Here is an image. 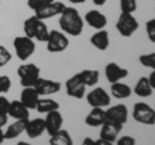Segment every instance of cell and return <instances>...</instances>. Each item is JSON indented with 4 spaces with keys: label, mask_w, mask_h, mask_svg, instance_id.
<instances>
[{
    "label": "cell",
    "mask_w": 155,
    "mask_h": 145,
    "mask_svg": "<svg viewBox=\"0 0 155 145\" xmlns=\"http://www.w3.org/2000/svg\"><path fill=\"white\" fill-rule=\"evenodd\" d=\"M60 27L67 35L79 36L83 32L84 20L81 18L80 13L74 7H66L64 12L60 14Z\"/></svg>",
    "instance_id": "6da1fadb"
},
{
    "label": "cell",
    "mask_w": 155,
    "mask_h": 145,
    "mask_svg": "<svg viewBox=\"0 0 155 145\" xmlns=\"http://www.w3.org/2000/svg\"><path fill=\"white\" fill-rule=\"evenodd\" d=\"M123 130V124L115 123L113 120L106 119L104 124L101 126L100 131V139L96 140L94 144H113L116 141L119 133Z\"/></svg>",
    "instance_id": "7a4b0ae2"
},
{
    "label": "cell",
    "mask_w": 155,
    "mask_h": 145,
    "mask_svg": "<svg viewBox=\"0 0 155 145\" xmlns=\"http://www.w3.org/2000/svg\"><path fill=\"white\" fill-rule=\"evenodd\" d=\"M17 74L22 87H34L40 78V69L35 64H22L18 66Z\"/></svg>",
    "instance_id": "3957f363"
},
{
    "label": "cell",
    "mask_w": 155,
    "mask_h": 145,
    "mask_svg": "<svg viewBox=\"0 0 155 145\" xmlns=\"http://www.w3.org/2000/svg\"><path fill=\"white\" fill-rule=\"evenodd\" d=\"M13 47L16 51V56L21 61H27L35 52V42L32 38H28L26 35L14 38Z\"/></svg>",
    "instance_id": "277c9868"
},
{
    "label": "cell",
    "mask_w": 155,
    "mask_h": 145,
    "mask_svg": "<svg viewBox=\"0 0 155 145\" xmlns=\"http://www.w3.org/2000/svg\"><path fill=\"white\" fill-rule=\"evenodd\" d=\"M118 32L124 38H130L138 29V21L136 20L133 13H120L118 21L115 23Z\"/></svg>",
    "instance_id": "5b68a950"
},
{
    "label": "cell",
    "mask_w": 155,
    "mask_h": 145,
    "mask_svg": "<svg viewBox=\"0 0 155 145\" xmlns=\"http://www.w3.org/2000/svg\"><path fill=\"white\" fill-rule=\"evenodd\" d=\"M132 117L136 122L141 124H155V110L146 103H136L132 110Z\"/></svg>",
    "instance_id": "8992f818"
},
{
    "label": "cell",
    "mask_w": 155,
    "mask_h": 145,
    "mask_svg": "<svg viewBox=\"0 0 155 145\" xmlns=\"http://www.w3.org/2000/svg\"><path fill=\"white\" fill-rule=\"evenodd\" d=\"M47 49L51 53L64 52L69 47V39L64 31L49 30V35L47 39Z\"/></svg>",
    "instance_id": "52a82bcc"
},
{
    "label": "cell",
    "mask_w": 155,
    "mask_h": 145,
    "mask_svg": "<svg viewBox=\"0 0 155 145\" xmlns=\"http://www.w3.org/2000/svg\"><path fill=\"white\" fill-rule=\"evenodd\" d=\"M87 101L92 108H105V106H109L111 103V97L107 93V91L102 87H96L88 92L87 95Z\"/></svg>",
    "instance_id": "ba28073f"
},
{
    "label": "cell",
    "mask_w": 155,
    "mask_h": 145,
    "mask_svg": "<svg viewBox=\"0 0 155 145\" xmlns=\"http://www.w3.org/2000/svg\"><path fill=\"white\" fill-rule=\"evenodd\" d=\"M66 93L70 96V97H74L78 100H81L85 96V89L87 86L81 82L78 75H72L71 78H69L66 80Z\"/></svg>",
    "instance_id": "9c48e42d"
},
{
    "label": "cell",
    "mask_w": 155,
    "mask_h": 145,
    "mask_svg": "<svg viewBox=\"0 0 155 145\" xmlns=\"http://www.w3.org/2000/svg\"><path fill=\"white\" fill-rule=\"evenodd\" d=\"M44 122H45V131L48 132L49 136L54 135L57 131H60L62 128V124H64V118H62V114L60 113V109L47 113Z\"/></svg>",
    "instance_id": "30bf717a"
},
{
    "label": "cell",
    "mask_w": 155,
    "mask_h": 145,
    "mask_svg": "<svg viewBox=\"0 0 155 145\" xmlns=\"http://www.w3.org/2000/svg\"><path fill=\"white\" fill-rule=\"evenodd\" d=\"M34 88L40 96H47V95H53L61 91V83L57 80L52 79H45V78H39L36 83L34 84Z\"/></svg>",
    "instance_id": "8fae6325"
},
{
    "label": "cell",
    "mask_w": 155,
    "mask_h": 145,
    "mask_svg": "<svg viewBox=\"0 0 155 145\" xmlns=\"http://www.w3.org/2000/svg\"><path fill=\"white\" fill-rule=\"evenodd\" d=\"M66 8V5L62 2H52L48 5L43 7L41 9L35 12V16L39 18V20H48V18H52L54 16H60V14L64 12V9Z\"/></svg>",
    "instance_id": "7c38bea8"
},
{
    "label": "cell",
    "mask_w": 155,
    "mask_h": 145,
    "mask_svg": "<svg viewBox=\"0 0 155 145\" xmlns=\"http://www.w3.org/2000/svg\"><path fill=\"white\" fill-rule=\"evenodd\" d=\"M129 71L125 67L119 66L116 62H109L105 66V75L110 83H115V82H120L122 79L127 78Z\"/></svg>",
    "instance_id": "4fadbf2b"
},
{
    "label": "cell",
    "mask_w": 155,
    "mask_h": 145,
    "mask_svg": "<svg viewBox=\"0 0 155 145\" xmlns=\"http://www.w3.org/2000/svg\"><path fill=\"white\" fill-rule=\"evenodd\" d=\"M106 119L113 120L115 123H120V124L127 123V120H128L127 106L123 105V104L110 106V108L106 110Z\"/></svg>",
    "instance_id": "5bb4252c"
},
{
    "label": "cell",
    "mask_w": 155,
    "mask_h": 145,
    "mask_svg": "<svg viewBox=\"0 0 155 145\" xmlns=\"http://www.w3.org/2000/svg\"><path fill=\"white\" fill-rule=\"evenodd\" d=\"M84 21L88 23L92 29H96V30H102L105 29V26L107 25V18L104 13H101L100 11H88L84 16Z\"/></svg>",
    "instance_id": "9a60e30c"
},
{
    "label": "cell",
    "mask_w": 155,
    "mask_h": 145,
    "mask_svg": "<svg viewBox=\"0 0 155 145\" xmlns=\"http://www.w3.org/2000/svg\"><path fill=\"white\" fill-rule=\"evenodd\" d=\"M45 131V122L43 118H35V119H28L25 132L30 139H36L41 136Z\"/></svg>",
    "instance_id": "2e32d148"
},
{
    "label": "cell",
    "mask_w": 155,
    "mask_h": 145,
    "mask_svg": "<svg viewBox=\"0 0 155 145\" xmlns=\"http://www.w3.org/2000/svg\"><path fill=\"white\" fill-rule=\"evenodd\" d=\"M40 99V95L36 92V89L34 87H23L22 92H21V103L26 106L27 109H36L38 101Z\"/></svg>",
    "instance_id": "e0dca14e"
},
{
    "label": "cell",
    "mask_w": 155,
    "mask_h": 145,
    "mask_svg": "<svg viewBox=\"0 0 155 145\" xmlns=\"http://www.w3.org/2000/svg\"><path fill=\"white\" fill-rule=\"evenodd\" d=\"M8 115L14 119H28L30 118V109H27L21 103V100H13L9 104Z\"/></svg>",
    "instance_id": "ac0fdd59"
},
{
    "label": "cell",
    "mask_w": 155,
    "mask_h": 145,
    "mask_svg": "<svg viewBox=\"0 0 155 145\" xmlns=\"http://www.w3.org/2000/svg\"><path fill=\"white\" fill-rule=\"evenodd\" d=\"M106 120V110L104 108H92L89 114L85 117V124L89 127L102 126Z\"/></svg>",
    "instance_id": "d6986e66"
},
{
    "label": "cell",
    "mask_w": 155,
    "mask_h": 145,
    "mask_svg": "<svg viewBox=\"0 0 155 145\" xmlns=\"http://www.w3.org/2000/svg\"><path fill=\"white\" fill-rule=\"evenodd\" d=\"M91 43L94 48H97L98 51H106L110 46V36L109 32L102 29V30H97L93 35L91 36Z\"/></svg>",
    "instance_id": "ffe728a7"
},
{
    "label": "cell",
    "mask_w": 155,
    "mask_h": 145,
    "mask_svg": "<svg viewBox=\"0 0 155 145\" xmlns=\"http://www.w3.org/2000/svg\"><path fill=\"white\" fill-rule=\"evenodd\" d=\"M28 119H16V122L14 123L9 124L8 128L5 130V132H4V139L5 140H12V139L18 137L22 132H25V128H26V124H27Z\"/></svg>",
    "instance_id": "44dd1931"
},
{
    "label": "cell",
    "mask_w": 155,
    "mask_h": 145,
    "mask_svg": "<svg viewBox=\"0 0 155 145\" xmlns=\"http://www.w3.org/2000/svg\"><path fill=\"white\" fill-rule=\"evenodd\" d=\"M132 91L137 96H140V97L146 99V97H150V96L153 95V91L154 89H153V87L150 86L149 79L146 78V76H142V78H140L137 80V83H136L134 88Z\"/></svg>",
    "instance_id": "7402d4cb"
},
{
    "label": "cell",
    "mask_w": 155,
    "mask_h": 145,
    "mask_svg": "<svg viewBox=\"0 0 155 145\" xmlns=\"http://www.w3.org/2000/svg\"><path fill=\"white\" fill-rule=\"evenodd\" d=\"M110 91H111V95H113L115 99H119V100L128 99V97H130V95H132V88H130L128 84L120 83V82L111 83Z\"/></svg>",
    "instance_id": "603a6c76"
},
{
    "label": "cell",
    "mask_w": 155,
    "mask_h": 145,
    "mask_svg": "<svg viewBox=\"0 0 155 145\" xmlns=\"http://www.w3.org/2000/svg\"><path fill=\"white\" fill-rule=\"evenodd\" d=\"M76 75L87 87H93L96 83H98V79H100L98 70H93V69L81 70L80 72H78Z\"/></svg>",
    "instance_id": "cb8c5ba5"
},
{
    "label": "cell",
    "mask_w": 155,
    "mask_h": 145,
    "mask_svg": "<svg viewBox=\"0 0 155 145\" xmlns=\"http://www.w3.org/2000/svg\"><path fill=\"white\" fill-rule=\"evenodd\" d=\"M49 143L52 145H72V139L70 136L69 131L61 128L60 131H57L54 135H52Z\"/></svg>",
    "instance_id": "d4e9b609"
},
{
    "label": "cell",
    "mask_w": 155,
    "mask_h": 145,
    "mask_svg": "<svg viewBox=\"0 0 155 145\" xmlns=\"http://www.w3.org/2000/svg\"><path fill=\"white\" fill-rule=\"evenodd\" d=\"M60 109V104L53 99H39L38 105H36V110L39 113H49L52 110H57Z\"/></svg>",
    "instance_id": "484cf974"
},
{
    "label": "cell",
    "mask_w": 155,
    "mask_h": 145,
    "mask_svg": "<svg viewBox=\"0 0 155 145\" xmlns=\"http://www.w3.org/2000/svg\"><path fill=\"white\" fill-rule=\"evenodd\" d=\"M48 35H49V29L45 25V22L43 20H39L36 23V29H35V35L34 39H36L38 42H47Z\"/></svg>",
    "instance_id": "4316f807"
},
{
    "label": "cell",
    "mask_w": 155,
    "mask_h": 145,
    "mask_svg": "<svg viewBox=\"0 0 155 145\" xmlns=\"http://www.w3.org/2000/svg\"><path fill=\"white\" fill-rule=\"evenodd\" d=\"M39 21V18L34 14V16L28 17L27 20H25L23 22V32L25 35L28 38H32L34 39V35H35V29H36V23Z\"/></svg>",
    "instance_id": "83f0119b"
},
{
    "label": "cell",
    "mask_w": 155,
    "mask_h": 145,
    "mask_svg": "<svg viewBox=\"0 0 155 145\" xmlns=\"http://www.w3.org/2000/svg\"><path fill=\"white\" fill-rule=\"evenodd\" d=\"M138 61L142 66L149 67V69H151V70H155V52L146 53V55H141Z\"/></svg>",
    "instance_id": "f1b7e54d"
},
{
    "label": "cell",
    "mask_w": 155,
    "mask_h": 145,
    "mask_svg": "<svg viewBox=\"0 0 155 145\" xmlns=\"http://www.w3.org/2000/svg\"><path fill=\"white\" fill-rule=\"evenodd\" d=\"M119 3L123 13H133L137 9V0H119Z\"/></svg>",
    "instance_id": "f546056e"
},
{
    "label": "cell",
    "mask_w": 155,
    "mask_h": 145,
    "mask_svg": "<svg viewBox=\"0 0 155 145\" xmlns=\"http://www.w3.org/2000/svg\"><path fill=\"white\" fill-rule=\"evenodd\" d=\"M12 60V53L4 46L0 44V67L7 66Z\"/></svg>",
    "instance_id": "4dcf8cb0"
},
{
    "label": "cell",
    "mask_w": 155,
    "mask_h": 145,
    "mask_svg": "<svg viewBox=\"0 0 155 145\" xmlns=\"http://www.w3.org/2000/svg\"><path fill=\"white\" fill-rule=\"evenodd\" d=\"M52 2H54V0H27V7L32 9L34 12H36L39 9H41L43 7L48 5V4Z\"/></svg>",
    "instance_id": "1f68e13d"
},
{
    "label": "cell",
    "mask_w": 155,
    "mask_h": 145,
    "mask_svg": "<svg viewBox=\"0 0 155 145\" xmlns=\"http://www.w3.org/2000/svg\"><path fill=\"white\" fill-rule=\"evenodd\" d=\"M145 29H146V35L149 38V40L151 43H155V18H151L146 22L145 25Z\"/></svg>",
    "instance_id": "d6a6232c"
},
{
    "label": "cell",
    "mask_w": 155,
    "mask_h": 145,
    "mask_svg": "<svg viewBox=\"0 0 155 145\" xmlns=\"http://www.w3.org/2000/svg\"><path fill=\"white\" fill-rule=\"evenodd\" d=\"M12 87V80L8 75H0V93H7Z\"/></svg>",
    "instance_id": "836d02e7"
},
{
    "label": "cell",
    "mask_w": 155,
    "mask_h": 145,
    "mask_svg": "<svg viewBox=\"0 0 155 145\" xmlns=\"http://www.w3.org/2000/svg\"><path fill=\"white\" fill-rule=\"evenodd\" d=\"M119 145H134L136 144V139L132 136H122L119 139H116V141Z\"/></svg>",
    "instance_id": "e575fe53"
},
{
    "label": "cell",
    "mask_w": 155,
    "mask_h": 145,
    "mask_svg": "<svg viewBox=\"0 0 155 145\" xmlns=\"http://www.w3.org/2000/svg\"><path fill=\"white\" fill-rule=\"evenodd\" d=\"M9 104H11V101H9V100L5 97V96H0V113L8 114Z\"/></svg>",
    "instance_id": "d590c367"
},
{
    "label": "cell",
    "mask_w": 155,
    "mask_h": 145,
    "mask_svg": "<svg viewBox=\"0 0 155 145\" xmlns=\"http://www.w3.org/2000/svg\"><path fill=\"white\" fill-rule=\"evenodd\" d=\"M8 117L9 115L5 113H0V127H4L8 122Z\"/></svg>",
    "instance_id": "8d00e7d4"
},
{
    "label": "cell",
    "mask_w": 155,
    "mask_h": 145,
    "mask_svg": "<svg viewBox=\"0 0 155 145\" xmlns=\"http://www.w3.org/2000/svg\"><path fill=\"white\" fill-rule=\"evenodd\" d=\"M149 82H150V86L153 87V89H155V70H153V72L150 74V76H149Z\"/></svg>",
    "instance_id": "74e56055"
},
{
    "label": "cell",
    "mask_w": 155,
    "mask_h": 145,
    "mask_svg": "<svg viewBox=\"0 0 155 145\" xmlns=\"http://www.w3.org/2000/svg\"><path fill=\"white\" fill-rule=\"evenodd\" d=\"M92 2H93V4H96V5L102 7V5H105V3L107 2V0H92Z\"/></svg>",
    "instance_id": "f35d334b"
},
{
    "label": "cell",
    "mask_w": 155,
    "mask_h": 145,
    "mask_svg": "<svg viewBox=\"0 0 155 145\" xmlns=\"http://www.w3.org/2000/svg\"><path fill=\"white\" fill-rule=\"evenodd\" d=\"M4 131H3V127H0V144H2L4 141Z\"/></svg>",
    "instance_id": "ab89813d"
},
{
    "label": "cell",
    "mask_w": 155,
    "mask_h": 145,
    "mask_svg": "<svg viewBox=\"0 0 155 145\" xmlns=\"http://www.w3.org/2000/svg\"><path fill=\"white\" fill-rule=\"evenodd\" d=\"M70 3H72V4H83L85 0H69Z\"/></svg>",
    "instance_id": "60d3db41"
},
{
    "label": "cell",
    "mask_w": 155,
    "mask_h": 145,
    "mask_svg": "<svg viewBox=\"0 0 155 145\" xmlns=\"http://www.w3.org/2000/svg\"><path fill=\"white\" fill-rule=\"evenodd\" d=\"M88 143H94V141H93L92 139H85V140H84V144H88Z\"/></svg>",
    "instance_id": "b9f144b4"
}]
</instances>
